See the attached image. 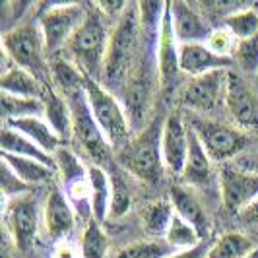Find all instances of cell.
Segmentation results:
<instances>
[{"label":"cell","instance_id":"11","mask_svg":"<svg viewBox=\"0 0 258 258\" xmlns=\"http://www.w3.org/2000/svg\"><path fill=\"white\" fill-rule=\"evenodd\" d=\"M220 194L223 208L241 216L258 198V175L239 165L223 163L220 167Z\"/></svg>","mask_w":258,"mask_h":258},{"label":"cell","instance_id":"6","mask_svg":"<svg viewBox=\"0 0 258 258\" xmlns=\"http://www.w3.org/2000/svg\"><path fill=\"white\" fill-rule=\"evenodd\" d=\"M2 54L12 60L41 82H51V60L45 47V37L39 24H22L4 31L2 35Z\"/></svg>","mask_w":258,"mask_h":258},{"label":"cell","instance_id":"1","mask_svg":"<svg viewBox=\"0 0 258 258\" xmlns=\"http://www.w3.org/2000/svg\"><path fill=\"white\" fill-rule=\"evenodd\" d=\"M142 52L144 35L138 16V2H128L111 31L101 84L113 93L122 90Z\"/></svg>","mask_w":258,"mask_h":258},{"label":"cell","instance_id":"33","mask_svg":"<svg viewBox=\"0 0 258 258\" xmlns=\"http://www.w3.org/2000/svg\"><path fill=\"white\" fill-rule=\"evenodd\" d=\"M225 29L237 39V43L254 37L258 33V12L252 8H243L229 14L225 18Z\"/></svg>","mask_w":258,"mask_h":258},{"label":"cell","instance_id":"28","mask_svg":"<svg viewBox=\"0 0 258 258\" xmlns=\"http://www.w3.org/2000/svg\"><path fill=\"white\" fill-rule=\"evenodd\" d=\"M256 246L241 233H225L210 246L206 258H246Z\"/></svg>","mask_w":258,"mask_h":258},{"label":"cell","instance_id":"25","mask_svg":"<svg viewBox=\"0 0 258 258\" xmlns=\"http://www.w3.org/2000/svg\"><path fill=\"white\" fill-rule=\"evenodd\" d=\"M47 84L41 82L37 76H33L31 72H27L24 68L14 64L10 68H6L2 72V78H0V90H2V93L16 95V97H35V99H41Z\"/></svg>","mask_w":258,"mask_h":258},{"label":"cell","instance_id":"17","mask_svg":"<svg viewBox=\"0 0 258 258\" xmlns=\"http://www.w3.org/2000/svg\"><path fill=\"white\" fill-rule=\"evenodd\" d=\"M233 58L220 56L208 47L206 43H184L179 45V68L182 74L202 76L214 70H229Z\"/></svg>","mask_w":258,"mask_h":258},{"label":"cell","instance_id":"21","mask_svg":"<svg viewBox=\"0 0 258 258\" xmlns=\"http://www.w3.org/2000/svg\"><path fill=\"white\" fill-rule=\"evenodd\" d=\"M41 99L45 105V120L51 124L62 142L70 140L72 138V116H70V107L66 103L64 95H60L49 82L45 86Z\"/></svg>","mask_w":258,"mask_h":258},{"label":"cell","instance_id":"20","mask_svg":"<svg viewBox=\"0 0 258 258\" xmlns=\"http://www.w3.org/2000/svg\"><path fill=\"white\" fill-rule=\"evenodd\" d=\"M188 138H190V146H188V157L182 169L179 181L184 186H208L212 181V159L206 154L204 146L200 144L198 136L194 134L190 126H188Z\"/></svg>","mask_w":258,"mask_h":258},{"label":"cell","instance_id":"35","mask_svg":"<svg viewBox=\"0 0 258 258\" xmlns=\"http://www.w3.org/2000/svg\"><path fill=\"white\" fill-rule=\"evenodd\" d=\"M109 175H111V186H113V192H111V210H109V216L113 218H122L132 206V192H130L128 184L124 182V177H120L116 173V169H109Z\"/></svg>","mask_w":258,"mask_h":258},{"label":"cell","instance_id":"40","mask_svg":"<svg viewBox=\"0 0 258 258\" xmlns=\"http://www.w3.org/2000/svg\"><path fill=\"white\" fill-rule=\"evenodd\" d=\"M54 258H78V256H76V250L68 245V243L62 241V243H58V245H56Z\"/></svg>","mask_w":258,"mask_h":258},{"label":"cell","instance_id":"3","mask_svg":"<svg viewBox=\"0 0 258 258\" xmlns=\"http://www.w3.org/2000/svg\"><path fill=\"white\" fill-rule=\"evenodd\" d=\"M163 122L154 118L124 148L115 152V161L134 179L157 186L163 179V155H161V130Z\"/></svg>","mask_w":258,"mask_h":258},{"label":"cell","instance_id":"34","mask_svg":"<svg viewBox=\"0 0 258 258\" xmlns=\"http://www.w3.org/2000/svg\"><path fill=\"white\" fill-rule=\"evenodd\" d=\"M165 241L173 248H181V250H188V248H194V246H198L202 243V239L196 233V229H194L192 225H188L182 218H179L177 214L171 220L169 231L165 235Z\"/></svg>","mask_w":258,"mask_h":258},{"label":"cell","instance_id":"8","mask_svg":"<svg viewBox=\"0 0 258 258\" xmlns=\"http://www.w3.org/2000/svg\"><path fill=\"white\" fill-rule=\"evenodd\" d=\"M188 126L198 136L210 159L221 165L231 161L241 152H245L250 140L246 130L214 120V118H206V116H196L188 122Z\"/></svg>","mask_w":258,"mask_h":258},{"label":"cell","instance_id":"13","mask_svg":"<svg viewBox=\"0 0 258 258\" xmlns=\"http://www.w3.org/2000/svg\"><path fill=\"white\" fill-rule=\"evenodd\" d=\"M188 124H184L181 113H169L161 130V155L163 165L173 177H181L188 157Z\"/></svg>","mask_w":258,"mask_h":258},{"label":"cell","instance_id":"30","mask_svg":"<svg viewBox=\"0 0 258 258\" xmlns=\"http://www.w3.org/2000/svg\"><path fill=\"white\" fill-rule=\"evenodd\" d=\"M45 115V105L43 99L35 97H16L2 93V118L6 120H16V118H29V116Z\"/></svg>","mask_w":258,"mask_h":258},{"label":"cell","instance_id":"19","mask_svg":"<svg viewBox=\"0 0 258 258\" xmlns=\"http://www.w3.org/2000/svg\"><path fill=\"white\" fill-rule=\"evenodd\" d=\"M169 200L173 204L175 214L182 218L188 225H192L196 233L200 235V239L206 241L210 235V218L202 202L196 198V194L184 184H175L169 192Z\"/></svg>","mask_w":258,"mask_h":258},{"label":"cell","instance_id":"36","mask_svg":"<svg viewBox=\"0 0 258 258\" xmlns=\"http://www.w3.org/2000/svg\"><path fill=\"white\" fill-rule=\"evenodd\" d=\"M233 56L245 72L258 76V33L246 41H239Z\"/></svg>","mask_w":258,"mask_h":258},{"label":"cell","instance_id":"37","mask_svg":"<svg viewBox=\"0 0 258 258\" xmlns=\"http://www.w3.org/2000/svg\"><path fill=\"white\" fill-rule=\"evenodd\" d=\"M237 39L233 37L227 29H216L210 33V37L206 39V45L220 56H225V58H233L235 54V49H237Z\"/></svg>","mask_w":258,"mask_h":258},{"label":"cell","instance_id":"24","mask_svg":"<svg viewBox=\"0 0 258 258\" xmlns=\"http://www.w3.org/2000/svg\"><path fill=\"white\" fill-rule=\"evenodd\" d=\"M0 146H2V154L18 155V157H27V159H35L39 163H45L51 169L56 171V163L51 154H47L45 150H41L37 144H33L24 134H20L18 130H14L8 124H2L0 132Z\"/></svg>","mask_w":258,"mask_h":258},{"label":"cell","instance_id":"23","mask_svg":"<svg viewBox=\"0 0 258 258\" xmlns=\"http://www.w3.org/2000/svg\"><path fill=\"white\" fill-rule=\"evenodd\" d=\"M173 216H175V210H173L171 200H167V198H159V200H152V202L144 204L140 210L142 231L150 239L165 241V235L169 231Z\"/></svg>","mask_w":258,"mask_h":258},{"label":"cell","instance_id":"10","mask_svg":"<svg viewBox=\"0 0 258 258\" xmlns=\"http://www.w3.org/2000/svg\"><path fill=\"white\" fill-rule=\"evenodd\" d=\"M39 220H41V208H39V198L33 192L20 194L6 200L4 221L12 237L14 246L20 248L22 252L29 250L35 243Z\"/></svg>","mask_w":258,"mask_h":258},{"label":"cell","instance_id":"42","mask_svg":"<svg viewBox=\"0 0 258 258\" xmlns=\"http://www.w3.org/2000/svg\"><path fill=\"white\" fill-rule=\"evenodd\" d=\"M239 167H243L245 171H250V173L258 175V154L241 159V161H239Z\"/></svg>","mask_w":258,"mask_h":258},{"label":"cell","instance_id":"16","mask_svg":"<svg viewBox=\"0 0 258 258\" xmlns=\"http://www.w3.org/2000/svg\"><path fill=\"white\" fill-rule=\"evenodd\" d=\"M76 225V210L62 188H52L43 206V227L51 241L62 243Z\"/></svg>","mask_w":258,"mask_h":258},{"label":"cell","instance_id":"22","mask_svg":"<svg viewBox=\"0 0 258 258\" xmlns=\"http://www.w3.org/2000/svg\"><path fill=\"white\" fill-rule=\"evenodd\" d=\"M4 124L12 126L20 134H24L33 144H37L41 150H45L47 154H54L64 142L58 138V134L52 130V126L41 116H29V118H16V120H6Z\"/></svg>","mask_w":258,"mask_h":258},{"label":"cell","instance_id":"43","mask_svg":"<svg viewBox=\"0 0 258 258\" xmlns=\"http://www.w3.org/2000/svg\"><path fill=\"white\" fill-rule=\"evenodd\" d=\"M246 258H258V246H256V248H254V250H252V252H250V254H248Z\"/></svg>","mask_w":258,"mask_h":258},{"label":"cell","instance_id":"31","mask_svg":"<svg viewBox=\"0 0 258 258\" xmlns=\"http://www.w3.org/2000/svg\"><path fill=\"white\" fill-rule=\"evenodd\" d=\"M52 157H54L56 173L60 175L62 186L78 181V179H82V177H86V175L90 173V169L84 167V163H82V159L78 157L76 152L70 150L68 146H60V148L52 154Z\"/></svg>","mask_w":258,"mask_h":258},{"label":"cell","instance_id":"5","mask_svg":"<svg viewBox=\"0 0 258 258\" xmlns=\"http://www.w3.org/2000/svg\"><path fill=\"white\" fill-rule=\"evenodd\" d=\"M159 88V74H157V62H155V49L144 43V52L130 72L126 84L122 86V107L130 118L132 128L146 126L148 115L154 107L155 91Z\"/></svg>","mask_w":258,"mask_h":258},{"label":"cell","instance_id":"18","mask_svg":"<svg viewBox=\"0 0 258 258\" xmlns=\"http://www.w3.org/2000/svg\"><path fill=\"white\" fill-rule=\"evenodd\" d=\"M169 14H171V22H173V31L175 39L179 45L184 43H206L210 37V29L204 24L202 16L194 10L192 4L175 0L169 2Z\"/></svg>","mask_w":258,"mask_h":258},{"label":"cell","instance_id":"27","mask_svg":"<svg viewBox=\"0 0 258 258\" xmlns=\"http://www.w3.org/2000/svg\"><path fill=\"white\" fill-rule=\"evenodd\" d=\"M90 182H91V218L103 223L111 210V175L109 171L99 165L90 167Z\"/></svg>","mask_w":258,"mask_h":258},{"label":"cell","instance_id":"12","mask_svg":"<svg viewBox=\"0 0 258 258\" xmlns=\"http://www.w3.org/2000/svg\"><path fill=\"white\" fill-rule=\"evenodd\" d=\"M229 70H214L192 78L181 93V103L200 116L216 111L220 101H225V84Z\"/></svg>","mask_w":258,"mask_h":258},{"label":"cell","instance_id":"4","mask_svg":"<svg viewBox=\"0 0 258 258\" xmlns=\"http://www.w3.org/2000/svg\"><path fill=\"white\" fill-rule=\"evenodd\" d=\"M58 93L64 95L66 103L70 107L72 138L80 144L84 154L93 161V165H99L103 169L115 167V152L109 146V142L105 140L99 124L93 118L88 97H86V90H84V82H80L76 86H70L66 90L58 91Z\"/></svg>","mask_w":258,"mask_h":258},{"label":"cell","instance_id":"15","mask_svg":"<svg viewBox=\"0 0 258 258\" xmlns=\"http://www.w3.org/2000/svg\"><path fill=\"white\" fill-rule=\"evenodd\" d=\"M155 62H157V74H159V88L161 91H169L175 88L177 76L181 72L179 68V43L175 39L173 22L169 14V2L165 8V16L161 22V31L157 39V49H155Z\"/></svg>","mask_w":258,"mask_h":258},{"label":"cell","instance_id":"2","mask_svg":"<svg viewBox=\"0 0 258 258\" xmlns=\"http://www.w3.org/2000/svg\"><path fill=\"white\" fill-rule=\"evenodd\" d=\"M105 20L107 18L95 4L90 6L86 22L60 52L64 60L82 72V76L97 82H101L103 78L105 58L111 41V31L107 29Z\"/></svg>","mask_w":258,"mask_h":258},{"label":"cell","instance_id":"32","mask_svg":"<svg viewBox=\"0 0 258 258\" xmlns=\"http://www.w3.org/2000/svg\"><path fill=\"white\" fill-rule=\"evenodd\" d=\"M175 248L167 241L157 239H146V241H134L130 245L122 246L115 258H169Z\"/></svg>","mask_w":258,"mask_h":258},{"label":"cell","instance_id":"29","mask_svg":"<svg viewBox=\"0 0 258 258\" xmlns=\"http://www.w3.org/2000/svg\"><path fill=\"white\" fill-rule=\"evenodd\" d=\"M109 237L99 221L93 218L88 220L82 239H80V254L82 258H105L109 252Z\"/></svg>","mask_w":258,"mask_h":258},{"label":"cell","instance_id":"7","mask_svg":"<svg viewBox=\"0 0 258 258\" xmlns=\"http://www.w3.org/2000/svg\"><path fill=\"white\" fill-rule=\"evenodd\" d=\"M84 90H86V97H88L93 118L99 124L105 140L113 148V152H118L132 140V130H134L124 107L113 95V91H109L97 80L86 78Z\"/></svg>","mask_w":258,"mask_h":258},{"label":"cell","instance_id":"38","mask_svg":"<svg viewBox=\"0 0 258 258\" xmlns=\"http://www.w3.org/2000/svg\"><path fill=\"white\" fill-rule=\"evenodd\" d=\"M2 192H4V198H6V200H10L14 196L31 192V186L24 184L10 169L2 163Z\"/></svg>","mask_w":258,"mask_h":258},{"label":"cell","instance_id":"41","mask_svg":"<svg viewBox=\"0 0 258 258\" xmlns=\"http://www.w3.org/2000/svg\"><path fill=\"white\" fill-rule=\"evenodd\" d=\"M241 218L245 221H248V223H258V198L241 214Z\"/></svg>","mask_w":258,"mask_h":258},{"label":"cell","instance_id":"26","mask_svg":"<svg viewBox=\"0 0 258 258\" xmlns=\"http://www.w3.org/2000/svg\"><path fill=\"white\" fill-rule=\"evenodd\" d=\"M2 163L12 171L20 181L27 186H39V184H47L52 181V175L56 173L45 163H39L35 159H27V157H18V155L2 154Z\"/></svg>","mask_w":258,"mask_h":258},{"label":"cell","instance_id":"44","mask_svg":"<svg viewBox=\"0 0 258 258\" xmlns=\"http://www.w3.org/2000/svg\"><path fill=\"white\" fill-rule=\"evenodd\" d=\"M256 78H258V76H256Z\"/></svg>","mask_w":258,"mask_h":258},{"label":"cell","instance_id":"9","mask_svg":"<svg viewBox=\"0 0 258 258\" xmlns=\"http://www.w3.org/2000/svg\"><path fill=\"white\" fill-rule=\"evenodd\" d=\"M88 18V8L82 4H51L39 16V27L45 37L49 58L64 51L68 41Z\"/></svg>","mask_w":258,"mask_h":258},{"label":"cell","instance_id":"14","mask_svg":"<svg viewBox=\"0 0 258 258\" xmlns=\"http://www.w3.org/2000/svg\"><path fill=\"white\" fill-rule=\"evenodd\" d=\"M225 105L239 128L258 130V99L241 74L229 70L225 84Z\"/></svg>","mask_w":258,"mask_h":258},{"label":"cell","instance_id":"39","mask_svg":"<svg viewBox=\"0 0 258 258\" xmlns=\"http://www.w3.org/2000/svg\"><path fill=\"white\" fill-rule=\"evenodd\" d=\"M210 246H212V245H208V241H202L198 246L188 248V250H179V252L171 254L169 258H206Z\"/></svg>","mask_w":258,"mask_h":258}]
</instances>
